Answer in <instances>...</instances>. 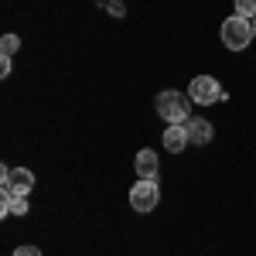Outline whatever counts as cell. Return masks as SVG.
Listing matches in <instances>:
<instances>
[{
    "label": "cell",
    "mask_w": 256,
    "mask_h": 256,
    "mask_svg": "<svg viewBox=\"0 0 256 256\" xmlns=\"http://www.w3.org/2000/svg\"><path fill=\"white\" fill-rule=\"evenodd\" d=\"M158 116L168 120V123H188V113H192V96H184V92H178V89H164L158 92Z\"/></svg>",
    "instance_id": "obj_1"
},
{
    "label": "cell",
    "mask_w": 256,
    "mask_h": 256,
    "mask_svg": "<svg viewBox=\"0 0 256 256\" xmlns=\"http://www.w3.org/2000/svg\"><path fill=\"white\" fill-rule=\"evenodd\" d=\"M250 41H253V28H250V18H232L222 20V44L229 48V52H242V48H250Z\"/></svg>",
    "instance_id": "obj_2"
},
{
    "label": "cell",
    "mask_w": 256,
    "mask_h": 256,
    "mask_svg": "<svg viewBox=\"0 0 256 256\" xmlns=\"http://www.w3.org/2000/svg\"><path fill=\"white\" fill-rule=\"evenodd\" d=\"M31 188H34V171H28V168H0V192L4 195L28 198Z\"/></svg>",
    "instance_id": "obj_3"
},
{
    "label": "cell",
    "mask_w": 256,
    "mask_h": 256,
    "mask_svg": "<svg viewBox=\"0 0 256 256\" xmlns=\"http://www.w3.org/2000/svg\"><path fill=\"white\" fill-rule=\"evenodd\" d=\"M188 96H192V102H198V106H212V102H222V99H226V89H222L212 76H195V79L188 82Z\"/></svg>",
    "instance_id": "obj_4"
},
{
    "label": "cell",
    "mask_w": 256,
    "mask_h": 256,
    "mask_svg": "<svg viewBox=\"0 0 256 256\" xmlns=\"http://www.w3.org/2000/svg\"><path fill=\"white\" fill-rule=\"evenodd\" d=\"M158 202H160L158 181H144V178H140L137 184L130 188V205H134V212H154Z\"/></svg>",
    "instance_id": "obj_5"
},
{
    "label": "cell",
    "mask_w": 256,
    "mask_h": 256,
    "mask_svg": "<svg viewBox=\"0 0 256 256\" xmlns=\"http://www.w3.org/2000/svg\"><path fill=\"white\" fill-rule=\"evenodd\" d=\"M134 168H137V178L144 181H158V171H160V160H158V150H150V147H144L134 160Z\"/></svg>",
    "instance_id": "obj_6"
},
{
    "label": "cell",
    "mask_w": 256,
    "mask_h": 256,
    "mask_svg": "<svg viewBox=\"0 0 256 256\" xmlns=\"http://www.w3.org/2000/svg\"><path fill=\"white\" fill-rule=\"evenodd\" d=\"M184 147H188V130H184V123H168V130H164V150L181 154Z\"/></svg>",
    "instance_id": "obj_7"
},
{
    "label": "cell",
    "mask_w": 256,
    "mask_h": 256,
    "mask_svg": "<svg viewBox=\"0 0 256 256\" xmlns=\"http://www.w3.org/2000/svg\"><path fill=\"white\" fill-rule=\"evenodd\" d=\"M184 130H188V144H198V147H202V144H208L212 134H216V130H212V123H208V120H202V116H192L188 123H184Z\"/></svg>",
    "instance_id": "obj_8"
},
{
    "label": "cell",
    "mask_w": 256,
    "mask_h": 256,
    "mask_svg": "<svg viewBox=\"0 0 256 256\" xmlns=\"http://www.w3.org/2000/svg\"><path fill=\"white\" fill-rule=\"evenodd\" d=\"M0 216H28V198H20V195H4Z\"/></svg>",
    "instance_id": "obj_9"
},
{
    "label": "cell",
    "mask_w": 256,
    "mask_h": 256,
    "mask_svg": "<svg viewBox=\"0 0 256 256\" xmlns=\"http://www.w3.org/2000/svg\"><path fill=\"white\" fill-rule=\"evenodd\" d=\"M18 48H20L18 34H4V38H0V55H4V58H14V55H18Z\"/></svg>",
    "instance_id": "obj_10"
},
{
    "label": "cell",
    "mask_w": 256,
    "mask_h": 256,
    "mask_svg": "<svg viewBox=\"0 0 256 256\" xmlns=\"http://www.w3.org/2000/svg\"><path fill=\"white\" fill-rule=\"evenodd\" d=\"M236 14L239 18H256V0H236Z\"/></svg>",
    "instance_id": "obj_11"
},
{
    "label": "cell",
    "mask_w": 256,
    "mask_h": 256,
    "mask_svg": "<svg viewBox=\"0 0 256 256\" xmlns=\"http://www.w3.org/2000/svg\"><path fill=\"white\" fill-rule=\"evenodd\" d=\"M99 7H106V10H110V14H116V18H123V14H126V7H123V4H116V0H110V4H102V0H99Z\"/></svg>",
    "instance_id": "obj_12"
},
{
    "label": "cell",
    "mask_w": 256,
    "mask_h": 256,
    "mask_svg": "<svg viewBox=\"0 0 256 256\" xmlns=\"http://www.w3.org/2000/svg\"><path fill=\"white\" fill-rule=\"evenodd\" d=\"M14 256H41V250H38V246H18Z\"/></svg>",
    "instance_id": "obj_13"
},
{
    "label": "cell",
    "mask_w": 256,
    "mask_h": 256,
    "mask_svg": "<svg viewBox=\"0 0 256 256\" xmlns=\"http://www.w3.org/2000/svg\"><path fill=\"white\" fill-rule=\"evenodd\" d=\"M0 76H10V58H0Z\"/></svg>",
    "instance_id": "obj_14"
},
{
    "label": "cell",
    "mask_w": 256,
    "mask_h": 256,
    "mask_svg": "<svg viewBox=\"0 0 256 256\" xmlns=\"http://www.w3.org/2000/svg\"><path fill=\"white\" fill-rule=\"evenodd\" d=\"M250 28H253V38H256V18H253V20H250Z\"/></svg>",
    "instance_id": "obj_15"
}]
</instances>
